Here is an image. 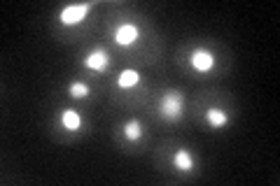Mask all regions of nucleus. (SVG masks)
Segmentation results:
<instances>
[{"instance_id": "obj_8", "label": "nucleus", "mask_w": 280, "mask_h": 186, "mask_svg": "<svg viewBox=\"0 0 280 186\" xmlns=\"http://www.w3.org/2000/svg\"><path fill=\"white\" fill-rule=\"evenodd\" d=\"M119 86L122 89H131V86H136L138 81H140V75H138L136 70H124L122 75H119Z\"/></svg>"}, {"instance_id": "obj_3", "label": "nucleus", "mask_w": 280, "mask_h": 186, "mask_svg": "<svg viewBox=\"0 0 280 186\" xmlns=\"http://www.w3.org/2000/svg\"><path fill=\"white\" fill-rule=\"evenodd\" d=\"M192 66L196 68V70H201V72H208V70H213L215 58H213V54H210L208 49H196L192 54Z\"/></svg>"}, {"instance_id": "obj_5", "label": "nucleus", "mask_w": 280, "mask_h": 186, "mask_svg": "<svg viewBox=\"0 0 280 186\" xmlns=\"http://www.w3.org/2000/svg\"><path fill=\"white\" fill-rule=\"evenodd\" d=\"M105 66H107V54L103 49H96L87 58V68H91V70H103Z\"/></svg>"}, {"instance_id": "obj_9", "label": "nucleus", "mask_w": 280, "mask_h": 186, "mask_svg": "<svg viewBox=\"0 0 280 186\" xmlns=\"http://www.w3.org/2000/svg\"><path fill=\"white\" fill-rule=\"evenodd\" d=\"M206 119H208V123H210V126H215V128H219V126H224V123H227V114H224L222 110H217V107L208 110Z\"/></svg>"}, {"instance_id": "obj_1", "label": "nucleus", "mask_w": 280, "mask_h": 186, "mask_svg": "<svg viewBox=\"0 0 280 186\" xmlns=\"http://www.w3.org/2000/svg\"><path fill=\"white\" fill-rule=\"evenodd\" d=\"M182 112V93H166L161 100V114L166 119H178Z\"/></svg>"}, {"instance_id": "obj_11", "label": "nucleus", "mask_w": 280, "mask_h": 186, "mask_svg": "<svg viewBox=\"0 0 280 186\" xmlns=\"http://www.w3.org/2000/svg\"><path fill=\"white\" fill-rule=\"evenodd\" d=\"M70 96L72 98H87L89 96V86L82 84V81H75V84L70 86Z\"/></svg>"}, {"instance_id": "obj_2", "label": "nucleus", "mask_w": 280, "mask_h": 186, "mask_svg": "<svg viewBox=\"0 0 280 186\" xmlns=\"http://www.w3.org/2000/svg\"><path fill=\"white\" fill-rule=\"evenodd\" d=\"M89 12V5H70L61 12V21L66 26H72V24H80Z\"/></svg>"}, {"instance_id": "obj_7", "label": "nucleus", "mask_w": 280, "mask_h": 186, "mask_svg": "<svg viewBox=\"0 0 280 186\" xmlns=\"http://www.w3.org/2000/svg\"><path fill=\"white\" fill-rule=\"evenodd\" d=\"M173 163H175V168H180V170H192V168H194L192 154H189V151H184V149H180L178 154H175Z\"/></svg>"}, {"instance_id": "obj_4", "label": "nucleus", "mask_w": 280, "mask_h": 186, "mask_svg": "<svg viewBox=\"0 0 280 186\" xmlns=\"http://www.w3.org/2000/svg\"><path fill=\"white\" fill-rule=\"evenodd\" d=\"M136 37H138V28L133 24H124L115 30V40H117V45H131V42H136Z\"/></svg>"}, {"instance_id": "obj_6", "label": "nucleus", "mask_w": 280, "mask_h": 186, "mask_svg": "<svg viewBox=\"0 0 280 186\" xmlns=\"http://www.w3.org/2000/svg\"><path fill=\"white\" fill-rule=\"evenodd\" d=\"M61 123L66 126V131H77V128L82 126V119H80L77 112L66 110V112H63V116H61Z\"/></svg>"}, {"instance_id": "obj_10", "label": "nucleus", "mask_w": 280, "mask_h": 186, "mask_svg": "<svg viewBox=\"0 0 280 186\" xmlns=\"http://www.w3.org/2000/svg\"><path fill=\"white\" fill-rule=\"evenodd\" d=\"M124 135L128 140H138V137L143 135V126H140V121H128L126 128H124Z\"/></svg>"}]
</instances>
